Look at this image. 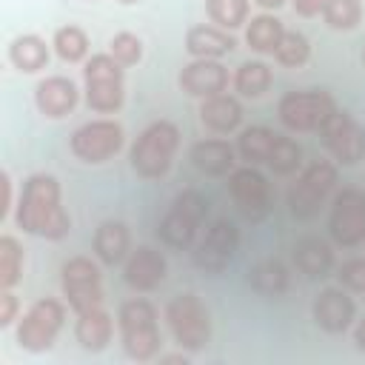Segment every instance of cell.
Returning a JSON list of instances; mask_svg holds the SVG:
<instances>
[{"label": "cell", "mask_w": 365, "mask_h": 365, "mask_svg": "<svg viewBox=\"0 0 365 365\" xmlns=\"http://www.w3.org/2000/svg\"><path fill=\"white\" fill-rule=\"evenodd\" d=\"M242 120H245V111H242V103L237 94H214V97H205L200 100V123L217 134V137H225V134H234L242 128Z\"/></svg>", "instance_id": "cell-21"}, {"label": "cell", "mask_w": 365, "mask_h": 365, "mask_svg": "<svg viewBox=\"0 0 365 365\" xmlns=\"http://www.w3.org/2000/svg\"><path fill=\"white\" fill-rule=\"evenodd\" d=\"M51 43H46L40 34H17L9 40V48H6V57L11 63L14 71L20 74H40L48 60H51Z\"/></svg>", "instance_id": "cell-26"}, {"label": "cell", "mask_w": 365, "mask_h": 365, "mask_svg": "<svg viewBox=\"0 0 365 365\" xmlns=\"http://www.w3.org/2000/svg\"><path fill=\"white\" fill-rule=\"evenodd\" d=\"M231 74L222 66V60H202V57H191V63H185L177 74V86L182 94L194 97V100H205L214 94L228 91Z\"/></svg>", "instance_id": "cell-18"}, {"label": "cell", "mask_w": 365, "mask_h": 365, "mask_svg": "<svg viewBox=\"0 0 365 365\" xmlns=\"http://www.w3.org/2000/svg\"><path fill=\"white\" fill-rule=\"evenodd\" d=\"M325 3H328V0H291V9H294L297 17L311 20V17H319V14H322Z\"/></svg>", "instance_id": "cell-41"}, {"label": "cell", "mask_w": 365, "mask_h": 365, "mask_svg": "<svg viewBox=\"0 0 365 365\" xmlns=\"http://www.w3.org/2000/svg\"><path fill=\"white\" fill-rule=\"evenodd\" d=\"M336 279L351 294H365V257H348L336 265Z\"/></svg>", "instance_id": "cell-38"}, {"label": "cell", "mask_w": 365, "mask_h": 365, "mask_svg": "<svg viewBox=\"0 0 365 365\" xmlns=\"http://www.w3.org/2000/svg\"><path fill=\"white\" fill-rule=\"evenodd\" d=\"M336 108L339 106L328 88H299L285 91L277 100V120L294 134H317Z\"/></svg>", "instance_id": "cell-9"}, {"label": "cell", "mask_w": 365, "mask_h": 365, "mask_svg": "<svg viewBox=\"0 0 365 365\" xmlns=\"http://www.w3.org/2000/svg\"><path fill=\"white\" fill-rule=\"evenodd\" d=\"M285 34V23L277 17V11H259L254 17H248L245 29H242V37H245V46L254 51V54H271L277 51L279 40Z\"/></svg>", "instance_id": "cell-27"}, {"label": "cell", "mask_w": 365, "mask_h": 365, "mask_svg": "<svg viewBox=\"0 0 365 365\" xmlns=\"http://www.w3.org/2000/svg\"><path fill=\"white\" fill-rule=\"evenodd\" d=\"M163 322H165L174 345L188 354L205 351L211 342V334H214L211 311L194 291L174 294L163 308Z\"/></svg>", "instance_id": "cell-4"}, {"label": "cell", "mask_w": 365, "mask_h": 365, "mask_svg": "<svg viewBox=\"0 0 365 365\" xmlns=\"http://www.w3.org/2000/svg\"><path fill=\"white\" fill-rule=\"evenodd\" d=\"M191 165L205 177H228L237 168V145H231L225 137H205L197 140L188 151Z\"/></svg>", "instance_id": "cell-22"}, {"label": "cell", "mask_w": 365, "mask_h": 365, "mask_svg": "<svg viewBox=\"0 0 365 365\" xmlns=\"http://www.w3.org/2000/svg\"><path fill=\"white\" fill-rule=\"evenodd\" d=\"M237 48V37L234 31H225L214 23H197L185 31V51L191 57H202V60H222L225 54H231Z\"/></svg>", "instance_id": "cell-25"}, {"label": "cell", "mask_w": 365, "mask_h": 365, "mask_svg": "<svg viewBox=\"0 0 365 365\" xmlns=\"http://www.w3.org/2000/svg\"><path fill=\"white\" fill-rule=\"evenodd\" d=\"M23 314V305H20V297L14 294V288H0V328H14L17 319Z\"/></svg>", "instance_id": "cell-39"}, {"label": "cell", "mask_w": 365, "mask_h": 365, "mask_svg": "<svg viewBox=\"0 0 365 365\" xmlns=\"http://www.w3.org/2000/svg\"><path fill=\"white\" fill-rule=\"evenodd\" d=\"M114 325H117V319H114V314H111L106 305L80 311L77 319H74V339H77V345H80L83 351L100 354V351H106V348L111 345V339H114Z\"/></svg>", "instance_id": "cell-23"}, {"label": "cell", "mask_w": 365, "mask_h": 365, "mask_svg": "<svg viewBox=\"0 0 365 365\" xmlns=\"http://www.w3.org/2000/svg\"><path fill=\"white\" fill-rule=\"evenodd\" d=\"M365 17L362 0H328L322 9V20L331 31H354Z\"/></svg>", "instance_id": "cell-34"}, {"label": "cell", "mask_w": 365, "mask_h": 365, "mask_svg": "<svg viewBox=\"0 0 365 365\" xmlns=\"http://www.w3.org/2000/svg\"><path fill=\"white\" fill-rule=\"evenodd\" d=\"M180 125L171 120L148 123L128 148V165L143 180H163L180 151Z\"/></svg>", "instance_id": "cell-3"}, {"label": "cell", "mask_w": 365, "mask_h": 365, "mask_svg": "<svg viewBox=\"0 0 365 365\" xmlns=\"http://www.w3.org/2000/svg\"><path fill=\"white\" fill-rule=\"evenodd\" d=\"M205 17H208V23H214L225 31L245 29V23L251 17V0H205Z\"/></svg>", "instance_id": "cell-32"}, {"label": "cell", "mask_w": 365, "mask_h": 365, "mask_svg": "<svg viewBox=\"0 0 365 365\" xmlns=\"http://www.w3.org/2000/svg\"><path fill=\"white\" fill-rule=\"evenodd\" d=\"M254 6H259L262 11H279L282 6H288L291 0H251Z\"/></svg>", "instance_id": "cell-44"}, {"label": "cell", "mask_w": 365, "mask_h": 365, "mask_svg": "<svg viewBox=\"0 0 365 365\" xmlns=\"http://www.w3.org/2000/svg\"><path fill=\"white\" fill-rule=\"evenodd\" d=\"M274 83V71L265 60H242L234 74H231V86H234V94L242 97V100H259L265 97V91L271 88Z\"/></svg>", "instance_id": "cell-29"}, {"label": "cell", "mask_w": 365, "mask_h": 365, "mask_svg": "<svg viewBox=\"0 0 365 365\" xmlns=\"http://www.w3.org/2000/svg\"><path fill=\"white\" fill-rule=\"evenodd\" d=\"M248 285L268 299H279L291 285V271L279 257H265L248 268Z\"/></svg>", "instance_id": "cell-28"}, {"label": "cell", "mask_w": 365, "mask_h": 365, "mask_svg": "<svg viewBox=\"0 0 365 365\" xmlns=\"http://www.w3.org/2000/svg\"><path fill=\"white\" fill-rule=\"evenodd\" d=\"M51 48L57 54V60L68 63V66H80L91 57V40L86 34V29L68 23V26H60L51 37Z\"/></svg>", "instance_id": "cell-31"}, {"label": "cell", "mask_w": 365, "mask_h": 365, "mask_svg": "<svg viewBox=\"0 0 365 365\" xmlns=\"http://www.w3.org/2000/svg\"><path fill=\"white\" fill-rule=\"evenodd\" d=\"M60 294L74 314L106 305L103 291V262L88 254L68 257L60 265Z\"/></svg>", "instance_id": "cell-10"}, {"label": "cell", "mask_w": 365, "mask_h": 365, "mask_svg": "<svg viewBox=\"0 0 365 365\" xmlns=\"http://www.w3.org/2000/svg\"><path fill=\"white\" fill-rule=\"evenodd\" d=\"M83 100L94 114H117L125 106V66L108 51H97L83 63Z\"/></svg>", "instance_id": "cell-5"}, {"label": "cell", "mask_w": 365, "mask_h": 365, "mask_svg": "<svg viewBox=\"0 0 365 365\" xmlns=\"http://www.w3.org/2000/svg\"><path fill=\"white\" fill-rule=\"evenodd\" d=\"M311 319L325 334H345L356 322V302L348 288L328 285L311 302Z\"/></svg>", "instance_id": "cell-16"}, {"label": "cell", "mask_w": 365, "mask_h": 365, "mask_svg": "<svg viewBox=\"0 0 365 365\" xmlns=\"http://www.w3.org/2000/svg\"><path fill=\"white\" fill-rule=\"evenodd\" d=\"M134 251L131 242V228L123 220H103L94 228L91 237V254L106 265V268H117L128 259V254Z\"/></svg>", "instance_id": "cell-20"}, {"label": "cell", "mask_w": 365, "mask_h": 365, "mask_svg": "<svg viewBox=\"0 0 365 365\" xmlns=\"http://www.w3.org/2000/svg\"><path fill=\"white\" fill-rule=\"evenodd\" d=\"M294 265L299 274H305L308 279H325L331 277L336 257H334V242L317 237V234H305L294 242Z\"/></svg>", "instance_id": "cell-24"}, {"label": "cell", "mask_w": 365, "mask_h": 365, "mask_svg": "<svg viewBox=\"0 0 365 365\" xmlns=\"http://www.w3.org/2000/svg\"><path fill=\"white\" fill-rule=\"evenodd\" d=\"M317 134L336 165H356L365 160V125L351 111L336 108Z\"/></svg>", "instance_id": "cell-14"}, {"label": "cell", "mask_w": 365, "mask_h": 365, "mask_svg": "<svg viewBox=\"0 0 365 365\" xmlns=\"http://www.w3.org/2000/svg\"><path fill=\"white\" fill-rule=\"evenodd\" d=\"M208 197L197 188H182L168 211L163 214L160 225H157V237L163 245L174 248V251H191V245L197 242L200 237V228L208 217Z\"/></svg>", "instance_id": "cell-6"}, {"label": "cell", "mask_w": 365, "mask_h": 365, "mask_svg": "<svg viewBox=\"0 0 365 365\" xmlns=\"http://www.w3.org/2000/svg\"><path fill=\"white\" fill-rule=\"evenodd\" d=\"M228 194L237 205V211L251 220V222H259L268 211H271V182L268 177L257 168V165H237L231 174H228Z\"/></svg>", "instance_id": "cell-15"}, {"label": "cell", "mask_w": 365, "mask_h": 365, "mask_svg": "<svg viewBox=\"0 0 365 365\" xmlns=\"http://www.w3.org/2000/svg\"><path fill=\"white\" fill-rule=\"evenodd\" d=\"M277 140H279V134L274 128H268V125H248V128H240L234 145H237V154H240L242 163L265 165L271 151H274V145H277Z\"/></svg>", "instance_id": "cell-30"}, {"label": "cell", "mask_w": 365, "mask_h": 365, "mask_svg": "<svg viewBox=\"0 0 365 365\" xmlns=\"http://www.w3.org/2000/svg\"><path fill=\"white\" fill-rule=\"evenodd\" d=\"M117 3H123V6H137V3H143V0H117Z\"/></svg>", "instance_id": "cell-45"}, {"label": "cell", "mask_w": 365, "mask_h": 365, "mask_svg": "<svg viewBox=\"0 0 365 365\" xmlns=\"http://www.w3.org/2000/svg\"><path fill=\"white\" fill-rule=\"evenodd\" d=\"M362 66H365V46H362Z\"/></svg>", "instance_id": "cell-46"}, {"label": "cell", "mask_w": 365, "mask_h": 365, "mask_svg": "<svg viewBox=\"0 0 365 365\" xmlns=\"http://www.w3.org/2000/svg\"><path fill=\"white\" fill-rule=\"evenodd\" d=\"M274 60L285 68H302L311 60V40L297 29H285V34L274 51Z\"/></svg>", "instance_id": "cell-35"}, {"label": "cell", "mask_w": 365, "mask_h": 365, "mask_svg": "<svg viewBox=\"0 0 365 365\" xmlns=\"http://www.w3.org/2000/svg\"><path fill=\"white\" fill-rule=\"evenodd\" d=\"M168 277V262L154 245H137L123 262V282L137 294L157 291Z\"/></svg>", "instance_id": "cell-19"}, {"label": "cell", "mask_w": 365, "mask_h": 365, "mask_svg": "<svg viewBox=\"0 0 365 365\" xmlns=\"http://www.w3.org/2000/svg\"><path fill=\"white\" fill-rule=\"evenodd\" d=\"M125 145V128L114 117H97L77 125L68 137V151L86 165H103L114 160Z\"/></svg>", "instance_id": "cell-11"}, {"label": "cell", "mask_w": 365, "mask_h": 365, "mask_svg": "<svg viewBox=\"0 0 365 365\" xmlns=\"http://www.w3.org/2000/svg\"><path fill=\"white\" fill-rule=\"evenodd\" d=\"M336 182H339V165L334 160H314L311 165H305L285 197L291 217L302 222L314 220L319 208L334 197Z\"/></svg>", "instance_id": "cell-7"}, {"label": "cell", "mask_w": 365, "mask_h": 365, "mask_svg": "<svg viewBox=\"0 0 365 365\" xmlns=\"http://www.w3.org/2000/svg\"><path fill=\"white\" fill-rule=\"evenodd\" d=\"M351 331H354V345H356V351L365 354V317H359Z\"/></svg>", "instance_id": "cell-43"}, {"label": "cell", "mask_w": 365, "mask_h": 365, "mask_svg": "<svg viewBox=\"0 0 365 365\" xmlns=\"http://www.w3.org/2000/svg\"><path fill=\"white\" fill-rule=\"evenodd\" d=\"M160 359V365H188V351H177V354H160L157 356Z\"/></svg>", "instance_id": "cell-42"}, {"label": "cell", "mask_w": 365, "mask_h": 365, "mask_svg": "<svg viewBox=\"0 0 365 365\" xmlns=\"http://www.w3.org/2000/svg\"><path fill=\"white\" fill-rule=\"evenodd\" d=\"M80 97H83V88L66 74H46L34 86V108L46 120H63L74 114Z\"/></svg>", "instance_id": "cell-17"}, {"label": "cell", "mask_w": 365, "mask_h": 365, "mask_svg": "<svg viewBox=\"0 0 365 365\" xmlns=\"http://www.w3.org/2000/svg\"><path fill=\"white\" fill-rule=\"evenodd\" d=\"M26 271V251L17 237H0V288H17Z\"/></svg>", "instance_id": "cell-33"}, {"label": "cell", "mask_w": 365, "mask_h": 365, "mask_svg": "<svg viewBox=\"0 0 365 365\" xmlns=\"http://www.w3.org/2000/svg\"><path fill=\"white\" fill-rule=\"evenodd\" d=\"M66 299H57V297H43L37 302H31L17 325H14V339L23 351L29 354H43V351H51L60 331L66 328Z\"/></svg>", "instance_id": "cell-8"}, {"label": "cell", "mask_w": 365, "mask_h": 365, "mask_svg": "<svg viewBox=\"0 0 365 365\" xmlns=\"http://www.w3.org/2000/svg\"><path fill=\"white\" fill-rule=\"evenodd\" d=\"M265 165H268L274 174H282V177L297 174V171L302 168V145H299L297 140L279 134V140H277V145H274V151H271V157H268Z\"/></svg>", "instance_id": "cell-36"}, {"label": "cell", "mask_w": 365, "mask_h": 365, "mask_svg": "<svg viewBox=\"0 0 365 365\" xmlns=\"http://www.w3.org/2000/svg\"><path fill=\"white\" fill-rule=\"evenodd\" d=\"M108 54H111L120 66L131 68V66H137V63L143 60L145 46H143V40H140L134 31H117V34L108 40Z\"/></svg>", "instance_id": "cell-37"}, {"label": "cell", "mask_w": 365, "mask_h": 365, "mask_svg": "<svg viewBox=\"0 0 365 365\" xmlns=\"http://www.w3.org/2000/svg\"><path fill=\"white\" fill-rule=\"evenodd\" d=\"M0 188H3V205H0V217L6 220V217H11L14 214V180H11V174L3 168L0 171Z\"/></svg>", "instance_id": "cell-40"}, {"label": "cell", "mask_w": 365, "mask_h": 365, "mask_svg": "<svg viewBox=\"0 0 365 365\" xmlns=\"http://www.w3.org/2000/svg\"><path fill=\"white\" fill-rule=\"evenodd\" d=\"M11 217L23 234L48 242H60L71 231V214L63 205V185L54 174L46 171L29 174L23 180Z\"/></svg>", "instance_id": "cell-1"}, {"label": "cell", "mask_w": 365, "mask_h": 365, "mask_svg": "<svg viewBox=\"0 0 365 365\" xmlns=\"http://www.w3.org/2000/svg\"><path fill=\"white\" fill-rule=\"evenodd\" d=\"M86 3H97V0H86Z\"/></svg>", "instance_id": "cell-47"}, {"label": "cell", "mask_w": 365, "mask_h": 365, "mask_svg": "<svg viewBox=\"0 0 365 365\" xmlns=\"http://www.w3.org/2000/svg\"><path fill=\"white\" fill-rule=\"evenodd\" d=\"M117 334L120 345L128 359L151 362L160 356L163 336H160V311L145 297H131L117 308Z\"/></svg>", "instance_id": "cell-2"}, {"label": "cell", "mask_w": 365, "mask_h": 365, "mask_svg": "<svg viewBox=\"0 0 365 365\" xmlns=\"http://www.w3.org/2000/svg\"><path fill=\"white\" fill-rule=\"evenodd\" d=\"M237 251H240V228L231 220L217 217L191 245V262L205 277H220L234 262Z\"/></svg>", "instance_id": "cell-13"}, {"label": "cell", "mask_w": 365, "mask_h": 365, "mask_svg": "<svg viewBox=\"0 0 365 365\" xmlns=\"http://www.w3.org/2000/svg\"><path fill=\"white\" fill-rule=\"evenodd\" d=\"M328 237L339 248H359L365 242V191L342 185L328 205Z\"/></svg>", "instance_id": "cell-12"}]
</instances>
